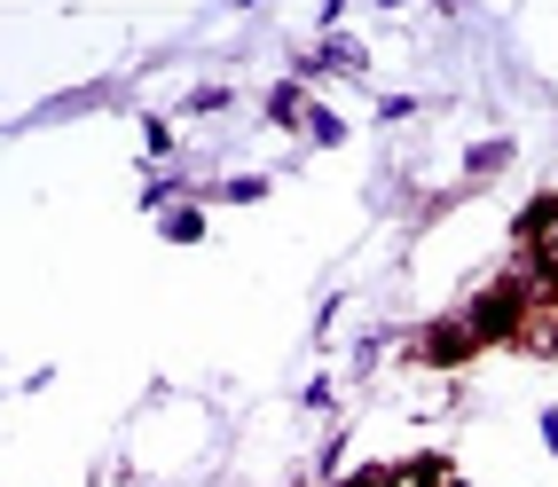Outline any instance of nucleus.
Listing matches in <instances>:
<instances>
[{"instance_id": "1", "label": "nucleus", "mask_w": 558, "mask_h": 487, "mask_svg": "<svg viewBox=\"0 0 558 487\" xmlns=\"http://www.w3.org/2000/svg\"><path fill=\"white\" fill-rule=\"evenodd\" d=\"M527 252H535V268L558 283V205H543V212L527 220Z\"/></svg>"}, {"instance_id": "2", "label": "nucleus", "mask_w": 558, "mask_h": 487, "mask_svg": "<svg viewBox=\"0 0 558 487\" xmlns=\"http://www.w3.org/2000/svg\"><path fill=\"white\" fill-rule=\"evenodd\" d=\"M472 346H480V330H472V315H464V322H440L433 339H425V354H433V362H457V354H472Z\"/></svg>"}, {"instance_id": "3", "label": "nucleus", "mask_w": 558, "mask_h": 487, "mask_svg": "<svg viewBox=\"0 0 558 487\" xmlns=\"http://www.w3.org/2000/svg\"><path fill=\"white\" fill-rule=\"evenodd\" d=\"M511 315H519V299L488 291V299H480V315H472V330H480V339H496V330H511Z\"/></svg>"}, {"instance_id": "4", "label": "nucleus", "mask_w": 558, "mask_h": 487, "mask_svg": "<svg viewBox=\"0 0 558 487\" xmlns=\"http://www.w3.org/2000/svg\"><path fill=\"white\" fill-rule=\"evenodd\" d=\"M386 487H425V472H401V479H386Z\"/></svg>"}]
</instances>
